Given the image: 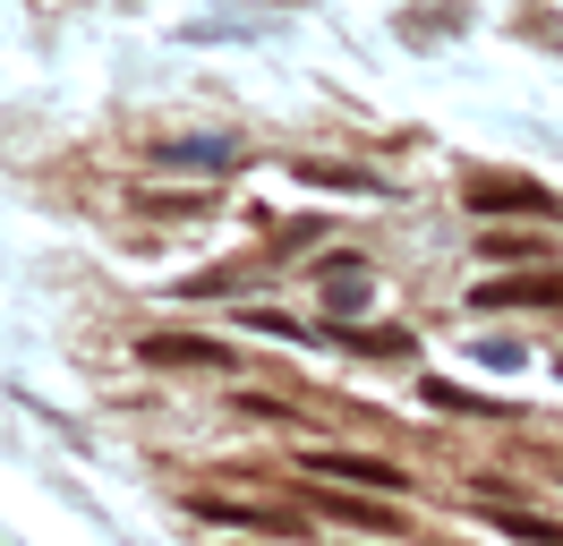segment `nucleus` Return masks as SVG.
I'll list each match as a JSON object with an SVG mask.
<instances>
[{
    "label": "nucleus",
    "mask_w": 563,
    "mask_h": 546,
    "mask_svg": "<svg viewBox=\"0 0 563 546\" xmlns=\"http://www.w3.org/2000/svg\"><path fill=\"white\" fill-rule=\"evenodd\" d=\"M470 307L487 316V307H563V265L547 273H504V282H478L470 291Z\"/></svg>",
    "instance_id": "f257e3e1"
},
{
    "label": "nucleus",
    "mask_w": 563,
    "mask_h": 546,
    "mask_svg": "<svg viewBox=\"0 0 563 546\" xmlns=\"http://www.w3.org/2000/svg\"><path fill=\"white\" fill-rule=\"evenodd\" d=\"M470 214H555V197L538 179H512V171H478L470 179Z\"/></svg>",
    "instance_id": "f03ea898"
},
{
    "label": "nucleus",
    "mask_w": 563,
    "mask_h": 546,
    "mask_svg": "<svg viewBox=\"0 0 563 546\" xmlns=\"http://www.w3.org/2000/svg\"><path fill=\"white\" fill-rule=\"evenodd\" d=\"M197 521H231V529H265V538H299L308 512H282V504H231V495H197Z\"/></svg>",
    "instance_id": "7ed1b4c3"
},
{
    "label": "nucleus",
    "mask_w": 563,
    "mask_h": 546,
    "mask_svg": "<svg viewBox=\"0 0 563 546\" xmlns=\"http://www.w3.org/2000/svg\"><path fill=\"white\" fill-rule=\"evenodd\" d=\"M145 163H154V171H231V163H240V145H231V136H179V145H154Z\"/></svg>",
    "instance_id": "20e7f679"
},
{
    "label": "nucleus",
    "mask_w": 563,
    "mask_h": 546,
    "mask_svg": "<svg viewBox=\"0 0 563 546\" xmlns=\"http://www.w3.org/2000/svg\"><path fill=\"white\" fill-rule=\"evenodd\" d=\"M137 359H154V368H222V350L197 341V334H145Z\"/></svg>",
    "instance_id": "39448f33"
},
{
    "label": "nucleus",
    "mask_w": 563,
    "mask_h": 546,
    "mask_svg": "<svg viewBox=\"0 0 563 546\" xmlns=\"http://www.w3.org/2000/svg\"><path fill=\"white\" fill-rule=\"evenodd\" d=\"M308 470L317 478H358V487H401V470L376 461V452H308Z\"/></svg>",
    "instance_id": "423d86ee"
},
{
    "label": "nucleus",
    "mask_w": 563,
    "mask_h": 546,
    "mask_svg": "<svg viewBox=\"0 0 563 546\" xmlns=\"http://www.w3.org/2000/svg\"><path fill=\"white\" fill-rule=\"evenodd\" d=\"M324 521H351V529H393V512L385 504H351V495H317Z\"/></svg>",
    "instance_id": "0eeeda50"
},
{
    "label": "nucleus",
    "mask_w": 563,
    "mask_h": 546,
    "mask_svg": "<svg viewBox=\"0 0 563 546\" xmlns=\"http://www.w3.org/2000/svg\"><path fill=\"white\" fill-rule=\"evenodd\" d=\"M427 402H435V410H487V418H512L504 402H487V393H461V384H444V375L427 384Z\"/></svg>",
    "instance_id": "6e6552de"
},
{
    "label": "nucleus",
    "mask_w": 563,
    "mask_h": 546,
    "mask_svg": "<svg viewBox=\"0 0 563 546\" xmlns=\"http://www.w3.org/2000/svg\"><path fill=\"white\" fill-rule=\"evenodd\" d=\"M495 529H512V538H529V546H563V529L538 521V512H495Z\"/></svg>",
    "instance_id": "1a4fd4ad"
},
{
    "label": "nucleus",
    "mask_w": 563,
    "mask_h": 546,
    "mask_svg": "<svg viewBox=\"0 0 563 546\" xmlns=\"http://www.w3.org/2000/svg\"><path fill=\"white\" fill-rule=\"evenodd\" d=\"M351 350H376V359H401V350H410V334H351Z\"/></svg>",
    "instance_id": "9d476101"
},
{
    "label": "nucleus",
    "mask_w": 563,
    "mask_h": 546,
    "mask_svg": "<svg viewBox=\"0 0 563 546\" xmlns=\"http://www.w3.org/2000/svg\"><path fill=\"white\" fill-rule=\"evenodd\" d=\"M487 256H495V265H512V256H538V239H512V231H495V239H487Z\"/></svg>",
    "instance_id": "9b49d317"
},
{
    "label": "nucleus",
    "mask_w": 563,
    "mask_h": 546,
    "mask_svg": "<svg viewBox=\"0 0 563 546\" xmlns=\"http://www.w3.org/2000/svg\"><path fill=\"white\" fill-rule=\"evenodd\" d=\"M555 375H563V350H555Z\"/></svg>",
    "instance_id": "f8f14e48"
}]
</instances>
